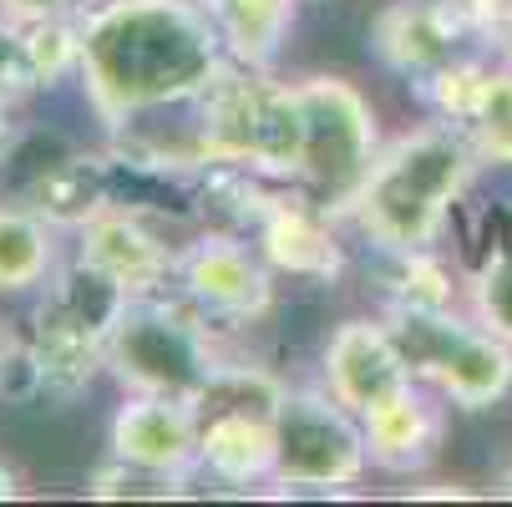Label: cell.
Segmentation results:
<instances>
[{
    "label": "cell",
    "mask_w": 512,
    "mask_h": 507,
    "mask_svg": "<svg viewBox=\"0 0 512 507\" xmlns=\"http://www.w3.org/2000/svg\"><path fill=\"white\" fill-rule=\"evenodd\" d=\"M173 284L213 330L254 325L274 310V269L259 244L234 229H208L188 249H178Z\"/></svg>",
    "instance_id": "7"
},
{
    "label": "cell",
    "mask_w": 512,
    "mask_h": 507,
    "mask_svg": "<svg viewBox=\"0 0 512 507\" xmlns=\"http://www.w3.org/2000/svg\"><path fill=\"white\" fill-rule=\"evenodd\" d=\"M107 447L127 467L188 482L198 472V406L183 396H122Z\"/></svg>",
    "instance_id": "9"
},
{
    "label": "cell",
    "mask_w": 512,
    "mask_h": 507,
    "mask_svg": "<svg viewBox=\"0 0 512 507\" xmlns=\"http://www.w3.org/2000/svg\"><path fill=\"white\" fill-rule=\"evenodd\" d=\"M386 310H452L457 300V279L452 269L436 259L431 249H401V254H386Z\"/></svg>",
    "instance_id": "18"
},
{
    "label": "cell",
    "mask_w": 512,
    "mask_h": 507,
    "mask_svg": "<svg viewBox=\"0 0 512 507\" xmlns=\"http://www.w3.org/2000/svg\"><path fill=\"white\" fill-rule=\"evenodd\" d=\"M36 92H41V77L26 51V26L0 16V107H21Z\"/></svg>",
    "instance_id": "21"
},
{
    "label": "cell",
    "mask_w": 512,
    "mask_h": 507,
    "mask_svg": "<svg viewBox=\"0 0 512 507\" xmlns=\"http://www.w3.org/2000/svg\"><path fill=\"white\" fill-rule=\"evenodd\" d=\"M26 391H41L31 345L11 325H0V396H26Z\"/></svg>",
    "instance_id": "23"
},
{
    "label": "cell",
    "mask_w": 512,
    "mask_h": 507,
    "mask_svg": "<svg viewBox=\"0 0 512 507\" xmlns=\"http://www.w3.org/2000/svg\"><path fill=\"white\" fill-rule=\"evenodd\" d=\"M462 41H472V26L457 0H391L371 21L376 61L411 87L452 56H462Z\"/></svg>",
    "instance_id": "10"
},
{
    "label": "cell",
    "mask_w": 512,
    "mask_h": 507,
    "mask_svg": "<svg viewBox=\"0 0 512 507\" xmlns=\"http://www.w3.org/2000/svg\"><path fill=\"white\" fill-rule=\"evenodd\" d=\"M26 51L36 61L41 87H56L82 71V11L77 16H51L26 26Z\"/></svg>",
    "instance_id": "19"
},
{
    "label": "cell",
    "mask_w": 512,
    "mask_h": 507,
    "mask_svg": "<svg viewBox=\"0 0 512 507\" xmlns=\"http://www.w3.org/2000/svg\"><path fill=\"white\" fill-rule=\"evenodd\" d=\"M360 426H365V452H371V467H381L391 477H411V472H426L436 462V452H442L447 411L426 396L421 381H411L391 401L365 411Z\"/></svg>",
    "instance_id": "13"
},
{
    "label": "cell",
    "mask_w": 512,
    "mask_h": 507,
    "mask_svg": "<svg viewBox=\"0 0 512 507\" xmlns=\"http://www.w3.org/2000/svg\"><path fill=\"white\" fill-rule=\"evenodd\" d=\"M457 127L472 142L482 168H512V71L507 66L482 71V82Z\"/></svg>",
    "instance_id": "17"
},
{
    "label": "cell",
    "mask_w": 512,
    "mask_h": 507,
    "mask_svg": "<svg viewBox=\"0 0 512 507\" xmlns=\"http://www.w3.org/2000/svg\"><path fill=\"white\" fill-rule=\"evenodd\" d=\"M11 107H0V158H6V148H11Z\"/></svg>",
    "instance_id": "28"
},
{
    "label": "cell",
    "mask_w": 512,
    "mask_h": 507,
    "mask_svg": "<svg viewBox=\"0 0 512 507\" xmlns=\"http://www.w3.org/2000/svg\"><path fill=\"white\" fill-rule=\"evenodd\" d=\"M82 0H0V16L31 26V21H51V16H77Z\"/></svg>",
    "instance_id": "24"
},
{
    "label": "cell",
    "mask_w": 512,
    "mask_h": 507,
    "mask_svg": "<svg viewBox=\"0 0 512 507\" xmlns=\"http://www.w3.org/2000/svg\"><path fill=\"white\" fill-rule=\"evenodd\" d=\"M218 36H224V51L254 71H269L295 31L300 0H203Z\"/></svg>",
    "instance_id": "14"
},
{
    "label": "cell",
    "mask_w": 512,
    "mask_h": 507,
    "mask_svg": "<svg viewBox=\"0 0 512 507\" xmlns=\"http://www.w3.org/2000/svg\"><path fill=\"white\" fill-rule=\"evenodd\" d=\"M56 224L26 198L0 203V295H31L56 274Z\"/></svg>",
    "instance_id": "16"
},
{
    "label": "cell",
    "mask_w": 512,
    "mask_h": 507,
    "mask_svg": "<svg viewBox=\"0 0 512 507\" xmlns=\"http://www.w3.org/2000/svg\"><path fill=\"white\" fill-rule=\"evenodd\" d=\"M365 426L325 386L295 391L284 386L274 406V492H345L365 477Z\"/></svg>",
    "instance_id": "6"
},
{
    "label": "cell",
    "mask_w": 512,
    "mask_h": 507,
    "mask_svg": "<svg viewBox=\"0 0 512 507\" xmlns=\"http://www.w3.org/2000/svg\"><path fill=\"white\" fill-rule=\"evenodd\" d=\"M386 325L421 386L457 411H492L512 396V345L457 310H386Z\"/></svg>",
    "instance_id": "5"
},
{
    "label": "cell",
    "mask_w": 512,
    "mask_h": 507,
    "mask_svg": "<svg viewBox=\"0 0 512 507\" xmlns=\"http://www.w3.org/2000/svg\"><path fill=\"white\" fill-rule=\"evenodd\" d=\"M289 92H295L300 127H305L295 193L325 208L330 219L350 213V198L360 193L365 173H371L381 153V122H376L371 97L345 77H330V71L289 82Z\"/></svg>",
    "instance_id": "4"
},
{
    "label": "cell",
    "mask_w": 512,
    "mask_h": 507,
    "mask_svg": "<svg viewBox=\"0 0 512 507\" xmlns=\"http://www.w3.org/2000/svg\"><path fill=\"white\" fill-rule=\"evenodd\" d=\"M224 36L203 0H97L82 6V92L107 132L188 107L218 66Z\"/></svg>",
    "instance_id": "1"
},
{
    "label": "cell",
    "mask_w": 512,
    "mask_h": 507,
    "mask_svg": "<svg viewBox=\"0 0 512 507\" xmlns=\"http://www.w3.org/2000/svg\"><path fill=\"white\" fill-rule=\"evenodd\" d=\"M249 239L259 244V254L269 259L274 274L310 279V284H335L345 274V249L330 229V213L315 208L310 198H300L295 188L264 213V224Z\"/></svg>",
    "instance_id": "12"
},
{
    "label": "cell",
    "mask_w": 512,
    "mask_h": 507,
    "mask_svg": "<svg viewBox=\"0 0 512 507\" xmlns=\"http://www.w3.org/2000/svg\"><path fill=\"white\" fill-rule=\"evenodd\" d=\"M11 497H21V477L0 462V502H11Z\"/></svg>",
    "instance_id": "26"
},
{
    "label": "cell",
    "mask_w": 512,
    "mask_h": 507,
    "mask_svg": "<svg viewBox=\"0 0 512 507\" xmlns=\"http://www.w3.org/2000/svg\"><path fill=\"white\" fill-rule=\"evenodd\" d=\"M502 487H507V497H512V462H507V472H502Z\"/></svg>",
    "instance_id": "29"
},
{
    "label": "cell",
    "mask_w": 512,
    "mask_h": 507,
    "mask_svg": "<svg viewBox=\"0 0 512 507\" xmlns=\"http://www.w3.org/2000/svg\"><path fill=\"white\" fill-rule=\"evenodd\" d=\"M77 254L97 264L112 284H122L127 295H158L178 269V254L153 234V224L117 203H107L77 229Z\"/></svg>",
    "instance_id": "11"
},
{
    "label": "cell",
    "mask_w": 512,
    "mask_h": 507,
    "mask_svg": "<svg viewBox=\"0 0 512 507\" xmlns=\"http://www.w3.org/2000/svg\"><path fill=\"white\" fill-rule=\"evenodd\" d=\"M320 376H325V391L340 406H350L355 416H365L371 406L391 401L396 391H406L416 381L386 315L381 320H371V315L340 320L320 350Z\"/></svg>",
    "instance_id": "8"
},
{
    "label": "cell",
    "mask_w": 512,
    "mask_h": 507,
    "mask_svg": "<svg viewBox=\"0 0 512 507\" xmlns=\"http://www.w3.org/2000/svg\"><path fill=\"white\" fill-rule=\"evenodd\" d=\"M477 153L452 122H426L416 132H401L376 153L360 193L350 198L355 229L386 254L401 249H431L452 224V213L477 173Z\"/></svg>",
    "instance_id": "2"
},
{
    "label": "cell",
    "mask_w": 512,
    "mask_h": 507,
    "mask_svg": "<svg viewBox=\"0 0 512 507\" xmlns=\"http://www.w3.org/2000/svg\"><path fill=\"white\" fill-rule=\"evenodd\" d=\"M36 213H46V219L66 234H77L92 213H102L107 203H112V193H107V158H87V153H77L71 148L66 158H56L26 193H21Z\"/></svg>",
    "instance_id": "15"
},
{
    "label": "cell",
    "mask_w": 512,
    "mask_h": 507,
    "mask_svg": "<svg viewBox=\"0 0 512 507\" xmlns=\"http://www.w3.org/2000/svg\"><path fill=\"white\" fill-rule=\"evenodd\" d=\"M411 497H477L472 487H457V482H442V487H416Z\"/></svg>",
    "instance_id": "25"
},
{
    "label": "cell",
    "mask_w": 512,
    "mask_h": 507,
    "mask_svg": "<svg viewBox=\"0 0 512 507\" xmlns=\"http://www.w3.org/2000/svg\"><path fill=\"white\" fill-rule=\"evenodd\" d=\"M224 355L213 325L178 295H127L107 330V376L122 396H183L198 401Z\"/></svg>",
    "instance_id": "3"
},
{
    "label": "cell",
    "mask_w": 512,
    "mask_h": 507,
    "mask_svg": "<svg viewBox=\"0 0 512 507\" xmlns=\"http://www.w3.org/2000/svg\"><path fill=\"white\" fill-rule=\"evenodd\" d=\"M183 482L178 477H158V472H142V467H127V462H107L92 472L87 482V497H178Z\"/></svg>",
    "instance_id": "22"
},
{
    "label": "cell",
    "mask_w": 512,
    "mask_h": 507,
    "mask_svg": "<svg viewBox=\"0 0 512 507\" xmlns=\"http://www.w3.org/2000/svg\"><path fill=\"white\" fill-rule=\"evenodd\" d=\"M492 46H497V51H502V66H507V71H512V21H507V26H502V31H497V36H492Z\"/></svg>",
    "instance_id": "27"
},
{
    "label": "cell",
    "mask_w": 512,
    "mask_h": 507,
    "mask_svg": "<svg viewBox=\"0 0 512 507\" xmlns=\"http://www.w3.org/2000/svg\"><path fill=\"white\" fill-rule=\"evenodd\" d=\"M472 315L512 345V239L477 264V274H472Z\"/></svg>",
    "instance_id": "20"
}]
</instances>
